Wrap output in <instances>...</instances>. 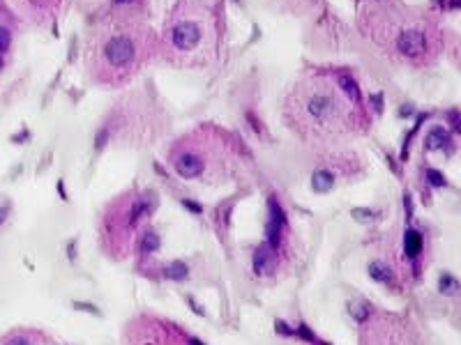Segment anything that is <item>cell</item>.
I'll return each mask as SVG.
<instances>
[{
    "label": "cell",
    "mask_w": 461,
    "mask_h": 345,
    "mask_svg": "<svg viewBox=\"0 0 461 345\" xmlns=\"http://www.w3.org/2000/svg\"><path fill=\"white\" fill-rule=\"evenodd\" d=\"M445 143H448V131H445V129L436 127V129L429 131V136H427V147L429 150H441Z\"/></svg>",
    "instance_id": "cell-11"
},
{
    "label": "cell",
    "mask_w": 461,
    "mask_h": 345,
    "mask_svg": "<svg viewBox=\"0 0 461 345\" xmlns=\"http://www.w3.org/2000/svg\"><path fill=\"white\" fill-rule=\"evenodd\" d=\"M157 246H159V237H157V232L148 230L146 237H143V249H146V251H157Z\"/></svg>",
    "instance_id": "cell-15"
},
{
    "label": "cell",
    "mask_w": 461,
    "mask_h": 345,
    "mask_svg": "<svg viewBox=\"0 0 461 345\" xmlns=\"http://www.w3.org/2000/svg\"><path fill=\"white\" fill-rule=\"evenodd\" d=\"M157 48L159 37L136 16L111 19L95 30L88 44V74L97 86H122L154 58Z\"/></svg>",
    "instance_id": "cell-3"
},
{
    "label": "cell",
    "mask_w": 461,
    "mask_h": 345,
    "mask_svg": "<svg viewBox=\"0 0 461 345\" xmlns=\"http://www.w3.org/2000/svg\"><path fill=\"white\" fill-rule=\"evenodd\" d=\"M5 216H7V210H5V207H0V223L5 221Z\"/></svg>",
    "instance_id": "cell-20"
},
{
    "label": "cell",
    "mask_w": 461,
    "mask_h": 345,
    "mask_svg": "<svg viewBox=\"0 0 461 345\" xmlns=\"http://www.w3.org/2000/svg\"><path fill=\"white\" fill-rule=\"evenodd\" d=\"M441 290L445 292V295H455V292L459 290V283H457L455 276H443L441 279Z\"/></svg>",
    "instance_id": "cell-14"
},
{
    "label": "cell",
    "mask_w": 461,
    "mask_h": 345,
    "mask_svg": "<svg viewBox=\"0 0 461 345\" xmlns=\"http://www.w3.org/2000/svg\"><path fill=\"white\" fill-rule=\"evenodd\" d=\"M429 182H431L434 186H443V184H445V179H443L436 171H429Z\"/></svg>",
    "instance_id": "cell-17"
},
{
    "label": "cell",
    "mask_w": 461,
    "mask_h": 345,
    "mask_svg": "<svg viewBox=\"0 0 461 345\" xmlns=\"http://www.w3.org/2000/svg\"><path fill=\"white\" fill-rule=\"evenodd\" d=\"M7 46H9V33L5 28H0V51H5Z\"/></svg>",
    "instance_id": "cell-18"
},
{
    "label": "cell",
    "mask_w": 461,
    "mask_h": 345,
    "mask_svg": "<svg viewBox=\"0 0 461 345\" xmlns=\"http://www.w3.org/2000/svg\"><path fill=\"white\" fill-rule=\"evenodd\" d=\"M369 276L376 279L378 283H390L392 281V272H390V267L385 262H371L369 265Z\"/></svg>",
    "instance_id": "cell-10"
},
{
    "label": "cell",
    "mask_w": 461,
    "mask_h": 345,
    "mask_svg": "<svg viewBox=\"0 0 461 345\" xmlns=\"http://www.w3.org/2000/svg\"><path fill=\"white\" fill-rule=\"evenodd\" d=\"M348 308H351V313H353L358 320H367L369 306L364 304V302H360V299H358V302H351V304H348Z\"/></svg>",
    "instance_id": "cell-13"
},
{
    "label": "cell",
    "mask_w": 461,
    "mask_h": 345,
    "mask_svg": "<svg viewBox=\"0 0 461 345\" xmlns=\"http://www.w3.org/2000/svg\"><path fill=\"white\" fill-rule=\"evenodd\" d=\"M159 46L171 62L201 67L212 62L219 46V26L212 7L201 0H185L164 21Z\"/></svg>",
    "instance_id": "cell-4"
},
{
    "label": "cell",
    "mask_w": 461,
    "mask_h": 345,
    "mask_svg": "<svg viewBox=\"0 0 461 345\" xmlns=\"http://www.w3.org/2000/svg\"><path fill=\"white\" fill-rule=\"evenodd\" d=\"M254 265L258 274H270L274 267V249H270L267 244L258 246V251L254 253Z\"/></svg>",
    "instance_id": "cell-7"
},
{
    "label": "cell",
    "mask_w": 461,
    "mask_h": 345,
    "mask_svg": "<svg viewBox=\"0 0 461 345\" xmlns=\"http://www.w3.org/2000/svg\"><path fill=\"white\" fill-rule=\"evenodd\" d=\"M164 274H166V279H171V281H182L187 276V267H185V262H171V265L164 269Z\"/></svg>",
    "instance_id": "cell-12"
},
{
    "label": "cell",
    "mask_w": 461,
    "mask_h": 345,
    "mask_svg": "<svg viewBox=\"0 0 461 345\" xmlns=\"http://www.w3.org/2000/svg\"><path fill=\"white\" fill-rule=\"evenodd\" d=\"M360 28L374 46L401 65H431L443 51V33L424 12L397 2H367L360 9Z\"/></svg>",
    "instance_id": "cell-2"
},
{
    "label": "cell",
    "mask_w": 461,
    "mask_h": 345,
    "mask_svg": "<svg viewBox=\"0 0 461 345\" xmlns=\"http://www.w3.org/2000/svg\"><path fill=\"white\" fill-rule=\"evenodd\" d=\"M360 97L348 79L309 76L298 81L286 97L284 115L288 127L305 140L334 143L362 127Z\"/></svg>",
    "instance_id": "cell-1"
},
{
    "label": "cell",
    "mask_w": 461,
    "mask_h": 345,
    "mask_svg": "<svg viewBox=\"0 0 461 345\" xmlns=\"http://www.w3.org/2000/svg\"><path fill=\"white\" fill-rule=\"evenodd\" d=\"M189 345H201V343H199V341H194V339H192V341H189Z\"/></svg>",
    "instance_id": "cell-21"
},
{
    "label": "cell",
    "mask_w": 461,
    "mask_h": 345,
    "mask_svg": "<svg viewBox=\"0 0 461 345\" xmlns=\"http://www.w3.org/2000/svg\"><path fill=\"white\" fill-rule=\"evenodd\" d=\"M16 5H21V9L35 21L51 19L58 7L62 5V0H16Z\"/></svg>",
    "instance_id": "cell-6"
},
{
    "label": "cell",
    "mask_w": 461,
    "mask_h": 345,
    "mask_svg": "<svg viewBox=\"0 0 461 345\" xmlns=\"http://www.w3.org/2000/svg\"><path fill=\"white\" fill-rule=\"evenodd\" d=\"M115 5H120V7H132V5H136V0H115Z\"/></svg>",
    "instance_id": "cell-19"
},
{
    "label": "cell",
    "mask_w": 461,
    "mask_h": 345,
    "mask_svg": "<svg viewBox=\"0 0 461 345\" xmlns=\"http://www.w3.org/2000/svg\"><path fill=\"white\" fill-rule=\"evenodd\" d=\"M5 345H37V343H35V339L28 336V334H16L12 339H7Z\"/></svg>",
    "instance_id": "cell-16"
},
{
    "label": "cell",
    "mask_w": 461,
    "mask_h": 345,
    "mask_svg": "<svg viewBox=\"0 0 461 345\" xmlns=\"http://www.w3.org/2000/svg\"><path fill=\"white\" fill-rule=\"evenodd\" d=\"M231 157L224 133L212 131H194L182 136L171 147V166L185 179H199L212 171L214 166H224V161Z\"/></svg>",
    "instance_id": "cell-5"
},
{
    "label": "cell",
    "mask_w": 461,
    "mask_h": 345,
    "mask_svg": "<svg viewBox=\"0 0 461 345\" xmlns=\"http://www.w3.org/2000/svg\"><path fill=\"white\" fill-rule=\"evenodd\" d=\"M404 251H406V256H410V258H415V256H420L422 251V237L417 230H408L406 237H404Z\"/></svg>",
    "instance_id": "cell-8"
},
{
    "label": "cell",
    "mask_w": 461,
    "mask_h": 345,
    "mask_svg": "<svg viewBox=\"0 0 461 345\" xmlns=\"http://www.w3.org/2000/svg\"><path fill=\"white\" fill-rule=\"evenodd\" d=\"M332 184H334V175L330 171H316L314 177H311V186H314L316 191H321V193L330 191Z\"/></svg>",
    "instance_id": "cell-9"
}]
</instances>
